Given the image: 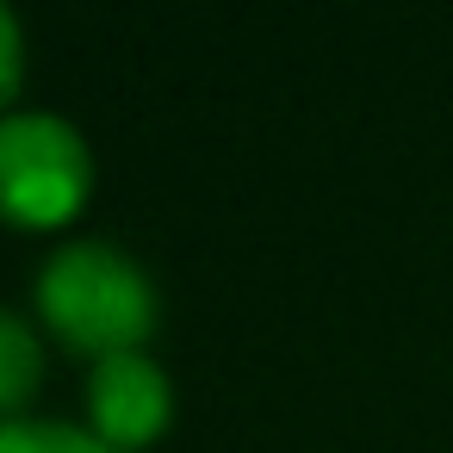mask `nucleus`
Returning a JSON list of instances; mask_svg holds the SVG:
<instances>
[{"mask_svg": "<svg viewBox=\"0 0 453 453\" xmlns=\"http://www.w3.org/2000/svg\"><path fill=\"white\" fill-rule=\"evenodd\" d=\"M0 453H119L112 441H100L81 422H57V416H7L0 422Z\"/></svg>", "mask_w": 453, "mask_h": 453, "instance_id": "39448f33", "label": "nucleus"}, {"mask_svg": "<svg viewBox=\"0 0 453 453\" xmlns=\"http://www.w3.org/2000/svg\"><path fill=\"white\" fill-rule=\"evenodd\" d=\"M88 416H94V434L112 441L119 453L143 447L168 422V372L143 348L100 354L94 372H88Z\"/></svg>", "mask_w": 453, "mask_h": 453, "instance_id": "7ed1b4c3", "label": "nucleus"}, {"mask_svg": "<svg viewBox=\"0 0 453 453\" xmlns=\"http://www.w3.org/2000/svg\"><path fill=\"white\" fill-rule=\"evenodd\" d=\"M38 372H44V348H38V329L0 304V410H19L32 391H38Z\"/></svg>", "mask_w": 453, "mask_h": 453, "instance_id": "20e7f679", "label": "nucleus"}, {"mask_svg": "<svg viewBox=\"0 0 453 453\" xmlns=\"http://www.w3.org/2000/svg\"><path fill=\"white\" fill-rule=\"evenodd\" d=\"M13 81H19V19L0 7V100L13 94Z\"/></svg>", "mask_w": 453, "mask_h": 453, "instance_id": "423d86ee", "label": "nucleus"}, {"mask_svg": "<svg viewBox=\"0 0 453 453\" xmlns=\"http://www.w3.org/2000/svg\"><path fill=\"white\" fill-rule=\"evenodd\" d=\"M94 180V156L81 131L57 112H7L0 119V211L19 224H57L81 205Z\"/></svg>", "mask_w": 453, "mask_h": 453, "instance_id": "f03ea898", "label": "nucleus"}, {"mask_svg": "<svg viewBox=\"0 0 453 453\" xmlns=\"http://www.w3.org/2000/svg\"><path fill=\"white\" fill-rule=\"evenodd\" d=\"M38 304L50 317V329L75 348L100 354H125L150 335L156 323V286L150 273L119 249V242H63L44 267H38Z\"/></svg>", "mask_w": 453, "mask_h": 453, "instance_id": "f257e3e1", "label": "nucleus"}]
</instances>
